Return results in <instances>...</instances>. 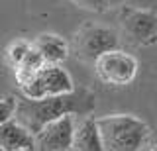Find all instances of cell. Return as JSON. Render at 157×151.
Segmentation results:
<instances>
[{
	"label": "cell",
	"mask_w": 157,
	"mask_h": 151,
	"mask_svg": "<svg viewBox=\"0 0 157 151\" xmlns=\"http://www.w3.org/2000/svg\"><path fill=\"white\" fill-rule=\"evenodd\" d=\"M94 104H96L94 94L86 89H78V90L75 89L69 94L51 96V98H41V100H29L22 96L18 100V108L14 118L32 135H37L49 122H55L63 116L92 114Z\"/></svg>",
	"instance_id": "cell-1"
},
{
	"label": "cell",
	"mask_w": 157,
	"mask_h": 151,
	"mask_svg": "<svg viewBox=\"0 0 157 151\" xmlns=\"http://www.w3.org/2000/svg\"><path fill=\"white\" fill-rule=\"evenodd\" d=\"M104 151H141L149 139V126L132 114H106L96 118Z\"/></svg>",
	"instance_id": "cell-2"
},
{
	"label": "cell",
	"mask_w": 157,
	"mask_h": 151,
	"mask_svg": "<svg viewBox=\"0 0 157 151\" xmlns=\"http://www.w3.org/2000/svg\"><path fill=\"white\" fill-rule=\"evenodd\" d=\"M118 49V33L108 26H100V24H82L75 32L71 40L73 55L82 63H92L100 55Z\"/></svg>",
	"instance_id": "cell-3"
},
{
	"label": "cell",
	"mask_w": 157,
	"mask_h": 151,
	"mask_svg": "<svg viewBox=\"0 0 157 151\" xmlns=\"http://www.w3.org/2000/svg\"><path fill=\"white\" fill-rule=\"evenodd\" d=\"M22 96L29 100H41L51 96L69 94L75 90V82L71 75L61 65H43L26 86H22Z\"/></svg>",
	"instance_id": "cell-4"
},
{
	"label": "cell",
	"mask_w": 157,
	"mask_h": 151,
	"mask_svg": "<svg viewBox=\"0 0 157 151\" xmlns=\"http://www.w3.org/2000/svg\"><path fill=\"white\" fill-rule=\"evenodd\" d=\"M94 73L104 85L126 86L137 75V61L124 49H112L94 61Z\"/></svg>",
	"instance_id": "cell-5"
},
{
	"label": "cell",
	"mask_w": 157,
	"mask_h": 151,
	"mask_svg": "<svg viewBox=\"0 0 157 151\" xmlns=\"http://www.w3.org/2000/svg\"><path fill=\"white\" fill-rule=\"evenodd\" d=\"M77 118L73 114L49 122L36 135V147L39 151H73V134Z\"/></svg>",
	"instance_id": "cell-6"
},
{
	"label": "cell",
	"mask_w": 157,
	"mask_h": 151,
	"mask_svg": "<svg viewBox=\"0 0 157 151\" xmlns=\"http://www.w3.org/2000/svg\"><path fill=\"white\" fill-rule=\"evenodd\" d=\"M122 28L137 43H149L157 36V16L149 10L126 8L122 12Z\"/></svg>",
	"instance_id": "cell-7"
},
{
	"label": "cell",
	"mask_w": 157,
	"mask_h": 151,
	"mask_svg": "<svg viewBox=\"0 0 157 151\" xmlns=\"http://www.w3.org/2000/svg\"><path fill=\"white\" fill-rule=\"evenodd\" d=\"M73 151H104L96 126V116H78L73 134Z\"/></svg>",
	"instance_id": "cell-8"
},
{
	"label": "cell",
	"mask_w": 157,
	"mask_h": 151,
	"mask_svg": "<svg viewBox=\"0 0 157 151\" xmlns=\"http://www.w3.org/2000/svg\"><path fill=\"white\" fill-rule=\"evenodd\" d=\"M0 147L4 151H32L36 149V135L12 118L0 126Z\"/></svg>",
	"instance_id": "cell-9"
},
{
	"label": "cell",
	"mask_w": 157,
	"mask_h": 151,
	"mask_svg": "<svg viewBox=\"0 0 157 151\" xmlns=\"http://www.w3.org/2000/svg\"><path fill=\"white\" fill-rule=\"evenodd\" d=\"M32 45L47 65H61L69 57V43L59 33H39Z\"/></svg>",
	"instance_id": "cell-10"
},
{
	"label": "cell",
	"mask_w": 157,
	"mask_h": 151,
	"mask_svg": "<svg viewBox=\"0 0 157 151\" xmlns=\"http://www.w3.org/2000/svg\"><path fill=\"white\" fill-rule=\"evenodd\" d=\"M43 65H45L43 57L39 55V53L36 51V47L32 45V49L28 51V55L24 57V61L20 63L16 69H14V77H16V82H18L20 89H22V86H26L28 82L36 77V73L41 69Z\"/></svg>",
	"instance_id": "cell-11"
},
{
	"label": "cell",
	"mask_w": 157,
	"mask_h": 151,
	"mask_svg": "<svg viewBox=\"0 0 157 151\" xmlns=\"http://www.w3.org/2000/svg\"><path fill=\"white\" fill-rule=\"evenodd\" d=\"M29 49H32V41H28V40H14L6 49H4L6 63L12 67V69H16L20 63L24 61V57L28 55Z\"/></svg>",
	"instance_id": "cell-12"
},
{
	"label": "cell",
	"mask_w": 157,
	"mask_h": 151,
	"mask_svg": "<svg viewBox=\"0 0 157 151\" xmlns=\"http://www.w3.org/2000/svg\"><path fill=\"white\" fill-rule=\"evenodd\" d=\"M75 6L90 12H108L116 6H122L126 0H71Z\"/></svg>",
	"instance_id": "cell-13"
},
{
	"label": "cell",
	"mask_w": 157,
	"mask_h": 151,
	"mask_svg": "<svg viewBox=\"0 0 157 151\" xmlns=\"http://www.w3.org/2000/svg\"><path fill=\"white\" fill-rule=\"evenodd\" d=\"M16 108H18V98L12 94L0 98V126L6 124L8 120H12L16 116Z\"/></svg>",
	"instance_id": "cell-14"
},
{
	"label": "cell",
	"mask_w": 157,
	"mask_h": 151,
	"mask_svg": "<svg viewBox=\"0 0 157 151\" xmlns=\"http://www.w3.org/2000/svg\"><path fill=\"white\" fill-rule=\"evenodd\" d=\"M145 147H147V151H157V134H155V135H149Z\"/></svg>",
	"instance_id": "cell-15"
},
{
	"label": "cell",
	"mask_w": 157,
	"mask_h": 151,
	"mask_svg": "<svg viewBox=\"0 0 157 151\" xmlns=\"http://www.w3.org/2000/svg\"><path fill=\"white\" fill-rule=\"evenodd\" d=\"M0 151H4V149H2V147H0Z\"/></svg>",
	"instance_id": "cell-16"
}]
</instances>
